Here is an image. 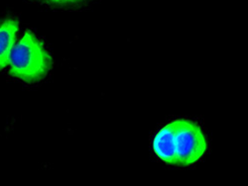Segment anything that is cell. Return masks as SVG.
I'll list each match as a JSON object with an SVG mask.
<instances>
[{"label": "cell", "instance_id": "cell-3", "mask_svg": "<svg viewBox=\"0 0 248 186\" xmlns=\"http://www.w3.org/2000/svg\"><path fill=\"white\" fill-rule=\"evenodd\" d=\"M18 29V20L14 18H7L0 22V70L9 65Z\"/></svg>", "mask_w": 248, "mask_h": 186}, {"label": "cell", "instance_id": "cell-4", "mask_svg": "<svg viewBox=\"0 0 248 186\" xmlns=\"http://www.w3.org/2000/svg\"><path fill=\"white\" fill-rule=\"evenodd\" d=\"M173 124L168 123L155 135L152 147L155 155L165 163L175 165V153L173 148Z\"/></svg>", "mask_w": 248, "mask_h": 186}, {"label": "cell", "instance_id": "cell-5", "mask_svg": "<svg viewBox=\"0 0 248 186\" xmlns=\"http://www.w3.org/2000/svg\"><path fill=\"white\" fill-rule=\"evenodd\" d=\"M29 1L55 9H75L84 7L94 0H29Z\"/></svg>", "mask_w": 248, "mask_h": 186}, {"label": "cell", "instance_id": "cell-2", "mask_svg": "<svg viewBox=\"0 0 248 186\" xmlns=\"http://www.w3.org/2000/svg\"><path fill=\"white\" fill-rule=\"evenodd\" d=\"M172 124L175 165L189 167L199 161L208 150L204 133L197 123L190 120L177 119Z\"/></svg>", "mask_w": 248, "mask_h": 186}, {"label": "cell", "instance_id": "cell-1", "mask_svg": "<svg viewBox=\"0 0 248 186\" xmlns=\"http://www.w3.org/2000/svg\"><path fill=\"white\" fill-rule=\"evenodd\" d=\"M52 66V57L42 41L31 31H26L12 50L9 73L27 84H34L45 78Z\"/></svg>", "mask_w": 248, "mask_h": 186}]
</instances>
